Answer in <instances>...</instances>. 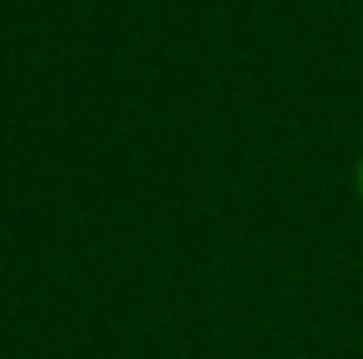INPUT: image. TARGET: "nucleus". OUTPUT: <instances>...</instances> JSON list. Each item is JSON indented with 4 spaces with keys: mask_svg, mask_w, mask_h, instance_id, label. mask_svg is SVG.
Segmentation results:
<instances>
[{
    "mask_svg": "<svg viewBox=\"0 0 363 359\" xmlns=\"http://www.w3.org/2000/svg\"><path fill=\"white\" fill-rule=\"evenodd\" d=\"M354 194H359V203H363V153H359V162H354Z\"/></svg>",
    "mask_w": 363,
    "mask_h": 359,
    "instance_id": "obj_1",
    "label": "nucleus"
}]
</instances>
